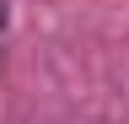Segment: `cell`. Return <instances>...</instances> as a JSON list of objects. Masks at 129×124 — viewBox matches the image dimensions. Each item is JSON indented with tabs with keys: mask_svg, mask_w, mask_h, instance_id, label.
I'll return each instance as SVG.
<instances>
[{
	"mask_svg": "<svg viewBox=\"0 0 129 124\" xmlns=\"http://www.w3.org/2000/svg\"><path fill=\"white\" fill-rule=\"evenodd\" d=\"M6 27H11V0H0V43H6Z\"/></svg>",
	"mask_w": 129,
	"mask_h": 124,
	"instance_id": "1",
	"label": "cell"
}]
</instances>
